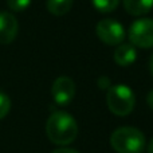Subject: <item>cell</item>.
Masks as SVG:
<instances>
[{"instance_id":"obj_1","label":"cell","mask_w":153,"mask_h":153,"mask_svg":"<svg viewBox=\"0 0 153 153\" xmlns=\"http://www.w3.org/2000/svg\"><path fill=\"white\" fill-rule=\"evenodd\" d=\"M46 134L55 145H67L78 136V124L71 114L54 111L46 122Z\"/></svg>"},{"instance_id":"obj_2","label":"cell","mask_w":153,"mask_h":153,"mask_svg":"<svg viewBox=\"0 0 153 153\" xmlns=\"http://www.w3.org/2000/svg\"><path fill=\"white\" fill-rule=\"evenodd\" d=\"M145 144L143 132L133 126H121L110 136V145L117 153H143Z\"/></svg>"},{"instance_id":"obj_3","label":"cell","mask_w":153,"mask_h":153,"mask_svg":"<svg viewBox=\"0 0 153 153\" xmlns=\"http://www.w3.org/2000/svg\"><path fill=\"white\" fill-rule=\"evenodd\" d=\"M106 103L109 110L120 117L128 116L133 111L136 105V97L129 86L122 83L113 85L108 89Z\"/></svg>"},{"instance_id":"obj_4","label":"cell","mask_w":153,"mask_h":153,"mask_svg":"<svg viewBox=\"0 0 153 153\" xmlns=\"http://www.w3.org/2000/svg\"><path fill=\"white\" fill-rule=\"evenodd\" d=\"M130 45L140 48L153 47V19H137L129 28Z\"/></svg>"},{"instance_id":"obj_5","label":"cell","mask_w":153,"mask_h":153,"mask_svg":"<svg viewBox=\"0 0 153 153\" xmlns=\"http://www.w3.org/2000/svg\"><path fill=\"white\" fill-rule=\"evenodd\" d=\"M97 36L108 46H118L125 39V28L114 19H102L95 27Z\"/></svg>"},{"instance_id":"obj_6","label":"cell","mask_w":153,"mask_h":153,"mask_svg":"<svg viewBox=\"0 0 153 153\" xmlns=\"http://www.w3.org/2000/svg\"><path fill=\"white\" fill-rule=\"evenodd\" d=\"M51 94L55 103L61 106L69 105L75 95V83L70 76H59L54 81Z\"/></svg>"},{"instance_id":"obj_7","label":"cell","mask_w":153,"mask_h":153,"mask_svg":"<svg viewBox=\"0 0 153 153\" xmlns=\"http://www.w3.org/2000/svg\"><path fill=\"white\" fill-rule=\"evenodd\" d=\"M19 24L16 18L11 12H0V45H10L18 35Z\"/></svg>"},{"instance_id":"obj_8","label":"cell","mask_w":153,"mask_h":153,"mask_svg":"<svg viewBox=\"0 0 153 153\" xmlns=\"http://www.w3.org/2000/svg\"><path fill=\"white\" fill-rule=\"evenodd\" d=\"M113 58L118 66H130L137 59V50L130 43H121V45L117 46L116 51L113 54Z\"/></svg>"},{"instance_id":"obj_9","label":"cell","mask_w":153,"mask_h":153,"mask_svg":"<svg viewBox=\"0 0 153 153\" xmlns=\"http://www.w3.org/2000/svg\"><path fill=\"white\" fill-rule=\"evenodd\" d=\"M124 8L129 15L141 16L151 12L153 0H124Z\"/></svg>"},{"instance_id":"obj_10","label":"cell","mask_w":153,"mask_h":153,"mask_svg":"<svg viewBox=\"0 0 153 153\" xmlns=\"http://www.w3.org/2000/svg\"><path fill=\"white\" fill-rule=\"evenodd\" d=\"M73 7V0H47L46 8L50 13L55 16H62L67 13Z\"/></svg>"},{"instance_id":"obj_11","label":"cell","mask_w":153,"mask_h":153,"mask_svg":"<svg viewBox=\"0 0 153 153\" xmlns=\"http://www.w3.org/2000/svg\"><path fill=\"white\" fill-rule=\"evenodd\" d=\"M91 4L98 12L109 13L118 7L120 0H91Z\"/></svg>"},{"instance_id":"obj_12","label":"cell","mask_w":153,"mask_h":153,"mask_svg":"<svg viewBox=\"0 0 153 153\" xmlns=\"http://www.w3.org/2000/svg\"><path fill=\"white\" fill-rule=\"evenodd\" d=\"M30 4H31V0H7L8 8L13 12H22L27 10Z\"/></svg>"},{"instance_id":"obj_13","label":"cell","mask_w":153,"mask_h":153,"mask_svg":"<svg viewBox=\"0 0 153 153\" xmlns=\"http://www.w3.org/2000/svg\"><path fill=\"white\" fill-rule=\"evenodd\" d=\"M11 109V100L5 93L0 91V120H3Z\"/></svg>"},{"instance_id":"obj_14","label":"cell","mask_w":153,"mask_h":153,"mask_svg":"<svg viewBox=\"0 0 153 153\" xmlns=\"http://www.w3.org/2000/svg\"><path fill=\"white\" fill-rule=\"evenodd\" d=\"M110 86H111V83L108 76H101V78H98V87H100V89L108 90Z\"/></svg>"},{"instance_id":"obj_15","label":"cell","mask_w":153,"mask_h":153,"mask_svg":"<svg viewBox=\"0 0 153 153\" xmlns=\"http://www.w3.org/2000/svg\"><path fill=\"white\" fill-rule=\"evenodd\" d=\"M53 153H78V152L71 148H59V149H55Z\"/></svg>"},{"instance_id":"obj_16","label":"cell","mask_w":153,"mask_h":153,"mask_svg":"<svg viewBox=\"0 0 153 153\" xmlns=\"http://www.w3.org/2000/svg\"><path fill=\"white\" fill-rule=\"evenodd\" d=\"M146 102H148L149 108L153 109V90H151V91L148 93V97H146Z\"/></svg>"},{"instance_id":"obj_17","label":"cell","mask_w":153,"mask_h":153,"mask_svg":"<svg viewBox=\"0 0 153 153\" xmlns=\"http://www.w3.org/2000/svg\"><path fill=\"white\" fill-rule=\"evenodd\" d=\"M146 151H148V153H153V138L149 141L148 145H146Z\"/></svg>"},{"instance_id":"obj_18","label":"cell","mask_w":153,"mask_h":153,"mask_svg":"<svg viewBox=\"0 0 153 153\" xmlns=\"http://www.w3.org/2000/svg\"><path fill=\"white\" fill-rule=\"evenodd\" d=\"M149 69H151V73H152V76H153V54L151 56V61H149Z\"/></svg>"}]
</instances>
